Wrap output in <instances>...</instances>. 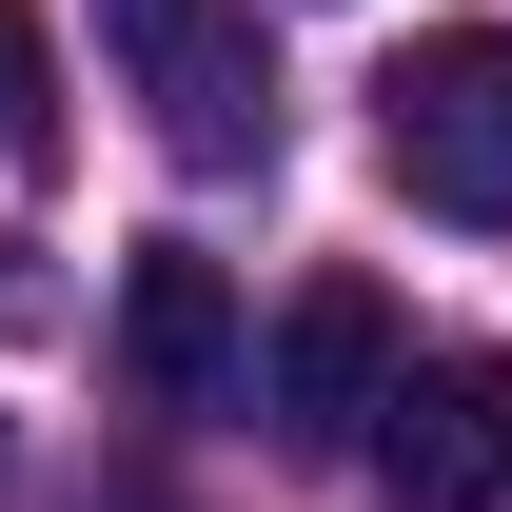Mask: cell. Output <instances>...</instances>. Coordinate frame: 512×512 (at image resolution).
Masks as SVG:
<instances>
[{
    "mask_svg": "<svg viewBox=\"0 0 512 512\" xmlns=\"http://www.w3.org/2000/svg\"><path fill=\"white\" fill-rule=\"evenodd\" d=\"M375 394H394V296H375V276H296V316H276V355H256L276 453H355Z\"/></svg>",
    "mask_w": 512,
    "mask_h": 512,
    "instance_id": "obj_4",
    "label": "cell"
},
{
    "mask_svg": "<svg viewBox=\"0 0 512 512\" xmlns=\"http://www.w3.org/2000/svg\"><path fill=\"white\" fill-rule=\"evenodd\" d=\"M119 394H158V414H197V394H237V276L197 237H158L119 276Z\"/></svg>",
    "mask_w": 512,
    "mask_h": 512,
    "instance_id": "obj_5",
    "label": "cell"
},
{
    "mask_svg": "<svg viewBox=\"0 0 512 512\" xmlns=\"http://www.w3.org/2000/svg\"><path fill=\"white\" fill-rule=\"evenodd\" d=\"M375 473H394V512H493L512 493V355H394Z\"/></svg>",
    "mask_w": 512,
    "mask_h": 512,
    "instance_id": "obj_3",
    "label": "cell"
},
{
    "mask_svg": "<svg viewBox=\"0 0 512 512\" xmlns=\"http://www.w3.org/2000/svg\"><path fill=\"white\" fill-rule=\"evenodd\" d=\"M99 60H119V99L158 119L178 178H256L276 158V40H256V0H99Z\"/></svg>",
    "mask_w": 512,
    "mask_h": 512,
    "instance_id": "obj_1",
    "label": "cell"
},
{
    "mask_svg": "<svg viewBox=\"0 0 512 512\" xmlns=\"http://www.w3.org/2000/svg\"><path fill=\"white\" fill-rule=\"evenodd\" d=\"M375 138H394V178L434 197V217L512 237V20H434V40L375 79Z\"/></svg>",
    "mask_w": 512,
    "mask_h": 512,
    "instance_id": "obj_2",
    "label": "cell"
},
{
    "mask_svg": "<svg viewBox=\"0 0 512 512\" xmlns=\"http://www.w3.org/2000/svg\"><path fill=\"white\" fill-rule=\"evenodd\" d=\"M0 473H20V434H0Z\"/></svg>",
    "mask_w": 512,
    "mask_h": 512,
    "instance_id": "obj_7",
    "label": "cell"
},
{
    "mask_svg": "<svg viewBox=\"0 0 512 512\" xmlns=\"http://www.w3.org/2000/svg\"><path fill=\"white\" fill-rule=\"evenodd\" d=\"M0 178H60V60L20 0H0Z\"/></svg>",
    "mask_w": 512,
    "mask_h": 512,
    "instance_id": "obj_6",
    "label": "cell"
}]
</instances>
